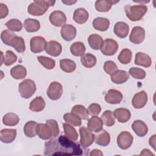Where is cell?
<instances>
[{
  "label": "cell",
  "mask_w": 156,
  "mask_h": 156,
  "mask_svg": "<svg viewBox=\"0 0 156 156\" xmlns=\"http://www.w3.org/2000/svg\"><path fill=\"white\" fill-rule=\"evenodd\" d=\"M82 153L80 144L65 135H62L45 143V155H81Z\"/></svg>",
  "instance_id": "6da1fadb"
},
{
  "label": "cell",
  "mask_w": 156,
  "mask_h": 156,
  "mask_svg": "<svg viewBox=\"0 0 156 156\" xmlns=\"http://www.w3.org/2000/svg\"><path fill=\"white\" fill-rule=\"evenodd\" d=\"M55 1H34L27 7V12L33 16H41L46 13L49 6H53Z\"/></svg>",
  "instance_id": "7a4b0ae2"
},
{
  "label": "cell",
  "mask_w": 156,
  "mask_h": 156,
  "mask_svg": "<svg viewBox=\"0 0 156 156\" xmlns=\"http://www.w3.org/2000/svg\"><path fill=\"white\" fill-rule=\"evenodd\" d=\"M124 11L127 17L132 21H138L142 19L147 11V7L143 4L124 6Z\"/></svg>",
  "instance_id": "3957f363"
},
{
  "label": "cell",
  "mask_w": 156,
  "mask_h": 156,
  "mask_svg": "<svg viewBox=\"0 0 156 156\" xmlns=\"http://www.w3.org/2000/svg\"><path fill=\"white\" fill-rule=\"evenodd\" d=\"M36 85L31 79H25L18 85V91L20 96L24 99H29L35 93L36 91Z\"/></svg>",
  "instance_id": "277c9868"
},
{
  "label": "cell",
  "mask_w": 156,
  "mask_h": 156,
  "mask_svg": "<svg viewBox=\"0 0 156 156\" xmlns=\"http://www.w3.org/2000/svg\"><path fill=\"white\" fill-rule=\"evenodd\" d=\"M80 136V144L83 148H87L90 146L94 140V135L88 129L85 127H80L79 129Z\"/></svg>",
  "instance_id": "5b68a950"
},
{
  "label": "cell",
  "mask_w": 156,
  "mask_h": 156,
  "mask_svg": "<svg viewBox=\"0 0 156 156\" xmlns=\"http://www.w3.org/2000/svg\"><path fill=\"white\" fill-rule=\"evenodd\" d=\"M118 43L112 38H107L103 41V43L101 48V52L108 56L113 55L118 51Z\"/></svg>",
  "instance_id": "8992f818"
},
{
  "label": "cell",
  "mask_w": 156,
  "mask_h": 156,
  "mask_svg": "<svg viewBox=\"0 0 156 156\" xmlns=\"http://www.w3.org/2000/svg\"><path fill=\"white\" fill-rule=\"evenodd\" d=\"M133 140V137L130 132L123 131L117 137V144L120 149L126 150L132 146Z\"/></svg>",
  "instance_id": "52a82bcc"
},
{
  "label": "cell",
  "mask_w": 156,
  "mask_h": 156,
  "mask_svg": "<svg viewBox=\"0 0 156 156\" xmlns=\"http://www.w3.org/2000/svg\"><path fill=\"white\" fill-rule=\"evenodd\" d=\"M47 42L46 40L41 36L32 37L30 41V51L33 53H39L45 50Z\"/></svg>",
  "instance_id": "ba28073f"
},
{
  "label": "cell",
  "mask_w": 156,
  "mask_h": 156,
  "mask_svg": "<svg viewBox=\"0 0 156 156\" xmlns=\"http://www.w3.org/2000/svg\"><path fill=\"white\" fill-rule=\"evenodd\" d=\"M47 96L53 101L60 98L63 93L62 85L58 82H52L47 90Z\"/></svg>",
  "instance_id": "9c48e42d"
},
{
  "label": "cell",
  "mask_w": 156,
  "mask_h": 156,
  "mask_svg": "<svg viewBox=\"0 0 156 156\" xmlns=\"http://www.w3.org/2000/svg\"><path fill=\"white\" fill-rule=\"evenodd\" d=\"M145 38V30L140 26L134 27L130 34L129 40L133 44H138L141 43Z\"/></svg>",
  "instance_id": "30bf717a"
},
{
  "label": "cell",
  "mask_w": 156,
  "mask_h": 156,
  "mask_svg": "<svg viewBox=\"0 0 156 156\" xmlns=\"http://www.w3.org/2000/svg\"><path fill=\"white\" fill-rule=\"evenodd\" d=\"M49 21L56 27H62L66 22V16L62 11L55 10L50 14Z\"/></svg>",
  "instance_id": "8fae6325"
},
{
  "label": "cell",
  "mask_w": 156,
  "mask_h": 156,
  "mask_svg": "<svg viewBox=\"0 0 156 156\" xmlns=\"http://www.w3.org/2000/svg\"><path fill=\"white\" fill-rule=\"evenodd\" d=\"M147 101V94L144 91L136 93L132 98V104L135 108H141L145 106Z\"/></svg>",
  "instance_id": "7c38bea8"
},
{
  "label": "cell",
  "mask_w": 156,
  "mask_h": 156,
  "mask_svg": "<svg viewBox=\"0 0 156 156\" xmlns=\"http://www.w3.org/2000/svg\"><path fill=\"white\" fill-rule=\"evenodd\" d=\"M62 37L67 41L73 40L77 34L76 29L71 24H65L62 27L60 31Z\"/></svg>",
  "instance_id": "4fadbf2b"
},
{
  "label": "cell",
  "mask_w": 156,
  "mask_h": 156,
  "mask_svg": "<svg viewBox=\"0 0 156 156\" xmlns=\"http://www.w3.org/2000/svg\"><path fill=\"white\" fill-rule=\"evenodd\" d=\"M122 99V93L115 89H110L105 96V101L110 104H119Z\"/></svg>",
  "instance_id": "5bb4252c"
},
{
  "label": "cell",
  "mask_w": 156,
  "mask_h": 156,
  "mask_svg": "<svg viewBox=\"0 0 156 156\" xmlns=\"http://www.w3.org/2000/svg\"><path fill=\"white\" fill-rule=\"evenodd\" d=\"M45 51L48 54L53 57H57L62 52V46L60 43L51 40L47 43Z\"/></svg>",
  "instance_id": "9a60e30c"
},
{
  "label": "cell",
  "mask_w": 156,
  "mask_h": 156,
  "mask_svg": "<svg viewBox=\"0 0 156 156\" xmlns=\"http://www.w3.org/2000/svg\"><path fill=\"white\" fill-rule=\"evenodd\" d=\"M16 136L15 129H4L0 132V140L4 143H12Z\"/></svg>",
  "instance_id": "2e32d148"
},
{
  "label": "cell",
  "mask_w": 156,
  "mask_h": 156,
  "mask_svg": "<svg viewBox=\"0 0 156 156\" xmlns=\"http://www.w3.org/2000/svg\"><path fill=\"white\" fill-rule=\"evenodd\" d=\"M37 132L38 137L41 140H46L52 137V130L46 123L38 124Z\"/></svg>",
  "instance_id": "e0dca14e"
},
{
  "label": "cell",
  "mask_w": 156,
  "mask_h": 156,
  "mask_svg": "<svg viewBox=\"0 0 156 156\" xmlns=\"http://www.w3.org/2000/svg\"><path fill=\"white\" fill-rule=\"evenodd\" d=\"M135 64L144 68H149L151 66L152 60L150 56L147 54L138 52L135 54Z\"/></svg>",
  "instance_id": "ac0fdd59"
},
{
  "label": "cell",
  "mask_w": 156,
  "mask_h": 156,
  "mask_svg": "<svg viewBox=\"0 0 156 156\" xmlns=\"http://www.w3.org/2000/svg\"><path fill=\"white\" fill-rule=\"evenodd\" d=\"M103 124L104 123L101 118L98 117L97 116H92L88 119L87 122V127L90 131L98 133L102 130Z\"/></svg>",
  "instance_id": "d6986e66"
},
{
  "label": "cell",
  "mask_w": 156,
  "mask_h": 156,
  "mask_svg": "<svg viewBox=\"0 0 156 156\" xmlns=\"http://www.w3.org/2000/svg\"><path fill=\"white\" fill-rule=\"evenodd\" d=\"M113 31L117 37L121 38H124L129 34V26L124 22L119 21L115 24Z\"/></svg>",
  "instance_id": "ffe728a7"
},
{
  "label": "cell",
  "mask_w": 156,
  "mask_h": 156,
  "mask_svg": "<svg viewBox=\"0 0 156 156\" xmlns=\"http://www.w3.org/2000/svg\"><path fill=\"white\" fill-rule=\"evenodd\" d=\"M132 129L136 135L140 137L144 136L148 132L147 125L141 120H135L132 124Z\"/></svg>",
  "instance_id": "44dd1931"
},
{
  "label": "cell",
  "mask_w": 156,
  "mask_h": 156,
  "mask_svg": "<svg viewBox=\"0 0 156 156\" xmlns=\"http://www.w3.org/2000/svg\"><path fill=\"white\" fill-rule=\"evenodd\" d=\"M111 80L116 84H121L126 82L129 78V74L124 70H116L110 75Z\"/></svg>",
  "instance_id": "7402d4cb"
},
{
  "label": "cell",
  "mask_w": 156,
  "mask_h": 156,
  "mask_svg": "<svg viewBox=\"0 0 156 156\" xmlns=\"http://www.w3.org/2000/svg\"><path fill=\"white\" fill-rule=\"evenodd\" d=\"M113 115L115 118L121 123H125L127 122L131 116L129 110L124 108H118L114 110Z\"/></svg>",
  "instance_id": "603a6c76"
},
{
  "label": "cell",
  "mask_w": 156,
  "mask_h": 156,
  "mask_svg": "<svg viewBox=\"0 0 156 156\" xmlns=\"http://www.w3.org/2000/svg\"><path fill=\"white\" fill-rule=\"evenodd\" d=\"M95 143L101 146H107L110 141V134L105 130H102L97 135H94Z\"/></svg>",
  "instance_id": "cb8c5ba5"
},
{
  "label": "cell",
  "mask_w": 156,
  "mask_h": 156,
  "mask_svg": "<svg viewBox=\"0 0 156 156\" xmlns=\"http://www.w3.org/2000/svg\"><path fill=\"white\" fill-rule=\"evenodd\" d=\"M118 1L114 0H99L95 2V8L100 12H107L109 11L112 6L118 2Z\"/></svg>",
  "instance_id": "d4e9b609"
},
{
  "label": "cell",
  "mask_w": 156,
  "mask_h": 156,
  "mask_svg": "<svg viewBox=\"0 0 156 156\" xmlns=\"http://www.w3.org/2000/svg\"><path fill=\"white\" fill-rule=\"evenodd\" d=\"M89 17L88 12L83 8H79L74 10L73 20L78 24H83L87 22Z\"/></svg>",
  "instance_id": "484cf974"
},
{
  "label": "cell",
  "mask_w": 156,
  "mask_h": 156,
  "mask_svg": "<svg viewBox=\"0 0 156 156\" xmlns=\"http://www.w3.org/2000/svg\"><path fill=\"white\" fill-rule=\"evenodd\" d=\"M110 26V21L107 18L103 17H97L93 21V27L98 30L106 31Z\"/></svg>",
  "instance_id": "4316f807"
},
{
  "label": "cell",
  "mask_w": 156,
  "mask_h": 156,
  "mask_svg": "<svg viewBox=\"0 0 156 156\" xmlns=\"http://www.w3.org/2000/svg\"><path fill=\"white\" fill-rule=\"evenodd\" d=\"M45 101L41 96H37L30 103L29 109L35 112L42 111L45 107Z\"/></svg>",
  "instance_id": "83f0119b"
},
{
  "label": "cell",
  "mask_w": 156,
  "mask_h": 156,
  "mask_svg": "<svg viewBox=\"0 0 156 156\" xmlns=\"http://www.w3.org/2000/svg\"><path fill=\"white\" fill-rule=\"evenodd\" d=\"M37 122L34 121H29L27 122L23 128V131L26 136L29 138H33L37 134Z\"/></svg>",
  "instance_id": "f1b7e54d"
},
{
  "label": "cell",
  "mask_w": 156,
  "mask_h": 156,
  "mask_svg": "<svg viewBox=\"0 0 156 156\" xmlns=\"http://www.w3.org/2000/svg\"><path fill=\"white\" fill-rule=\"evenodd\" d=\"M24 27L27 32H35L40 29V23L37 20L27 18L24 22Z\"/></svg>",
  "instance_id": "f546056e"
},
{
  "label": "cell",
  "mask_w": 156,
  "mask_h": 156,
  "mask_svg": "<svg viewBox=\"0 0 156 156\" xmlns=\"http://www.w3.org/2000/svg\"><path fill=\"white\" fill-rule=\"evenodd\" d=\"M10 75L15 79H23L27 75V70L24 66L18 65L11 69Z\"/></svg>",
  "instance_id": "4dcf8cb0"
},
{
  "label": "cell",
  "mask_w": 156,
  "mask_h": 156,
  "mask_svg": "<svg viewBox=\"0 0 156 156\" xmlns=\"http://www.w3.org/2000/svg\"><path fill=\"white\" fill-rule=\"evenodd\" d=\"M88 43L90 46L93 49L99 50L102 46V44L103 43V40L100 35L96 34H93L88 37Z\"/></svg>",
  "instance_id": "1f68e13d"
},
{
  "label": "cell",
  "mask_w": 156,
  "mask_h": 156,
  "mask_svg": "<svg viewBox=\"0 0 156 156\" xmlns=\"http://www.w3.org/2000/svg\"><path fill=\"white\" fill-rule=\"evenodd\" d=\"M80 61L82 65L83 66L88 68H93L96 65L97 60L94 55L90 53H87L81 56Z\"/></svg>",
  "instance_id": "d6a6232c"
},
{
  "label": "cell",
  "mask_w": 156,
  "mask_h": 156,
  "mask_svg": "<svg viewBox=\"0 0 156 156\" xmlns=\"http://www.w3.org/2000/svg\"><path fill=\"white\" fill-rule=\"evenodd\" d=\"M85 49L84 44L80 41L74 42L70 46V51L71 54L76 57L82 56L85 54Z\"/></svg>",
  "instance_id": "836d02e7"
},
{
  "label": "cell",
  "mask_w": 156,
  "mask_h": 156,
  "mask_svg": "<svg viewBox=\"0 0 156 156\" xmlns=\"http://www.w3.org/2000/svg\"><path fill=\"white\" fill-rule=\"evenodd\" d=\"M60 67L62 71L65 73H72L76 68L75 62L70 59L65 58L60 60Z\"/></svg>",
  "instance_id": "e575fe53"
},
{
  "label": "cell",
  "mask_w": 156,
  "mask_h": 156,
  "mask_svg": "<svg viewBox=\"0 0 156 156\" xmlns=\"http://www.w3.org/2000/svg\"><path fill=\"white\" fill-rule=\"evenodd\" d=\"M20 118L18 116L13 113H7L2 118V122L7 126H14L18 124Z\"/></svg>",
  "instance_id": "d590c367"
},
{
  "label": "cell",
  "mask_w": 156,
  "mask_h": 156,
  "mask_svg": "<svg viewBox=\"0 0 156 156\" xmlns=\"http://www.w3.org/2000/svg\"><path fill=\"white\" fill-rule=\"evenodd\" d=\"M13 47L18 52H23L26 49L25 42L24 39L19 36L16 35L12 40L10 46Z\"/></svg>",
  "instance_id": "8d00e7d4"
},
{
  "label": "cell",
  "mask_w": 156,
  "mask_h": 156,
  "mask_svg": "<svg viewBox=\"0 0 156 156\" xmlns=\"http://www.w3.org/2000/svg\"><path fill=\"white\" fill-rule=\"evenodd\" d=\"M71 113L77 115L81 119L87 120L88 113L87 109L82 105H76L71 109Z\"/></svg>",
  "instance_id": "74e56055"
},
{
  "label": "cell",
  "mask_w": 156,
  "mask_h": 156,
  "mask_svg": "<svg viewBox=\"0 0 156 156\" xmlns=\"http://www.w3.org/2000/svg\"><path fill=\"white\" fill-rule=\"evenodd\" d=\"M63 128L65 136L73 141H76L78 138V133L76 130L69 124L63 123Z\"/></svg>",
  "instance_id": "f35d334b"
},
{
  "label": "cell",
  "mask_w": 156,
  "mask_h": 156,
  "mask_svg": "<svg viewBox=\"0 0 156 156\" xmlns=\"http://www.w3.org/2000/svg\"><path fill=\"white\" fill-rule=\"evenodd\" d=\"M63 119L66 123L74 126H79L81 125V119L76 114L73 113H67L63 115Z\"/></svg>",
  "instance_id": "ab89813d"
},
{
  "label": "cell",
  "mask_w": 156,
  "mask_h": 156,
  "mask_svg": "<svg viewBox=\"0 0 156 156\" xmlns=\"http://www.w3.org/2000/svg\"><path fill=\"white\" fill-rule=\"evenodd\" d=\"M101 119L103 123L107 127H111L115 122V118L113 112L110 110H105L101 115Z\"/></svg>",
  "instance_id": "60d3db41"
},
{
  "label": "cell",
  "mask_w": 156,
  "mask_h": 156,
  "mask_svg": "<svg viewBox=\"0 0 156 156\" xmlns=\"http://www.w3.org/2000/svg\"><path fill=\"white\" fill-rule=\"evenodd\" d=\"M132 57V53L131 51L127 48H124L119 53L118 58L120 63L123 65H126L130 62Z\"/></svg>",
  "instance_id": "b9f144b4"
},
{
  "label": "cell",
  "mask_w": 156,
  "mask_h": 156,
  "mask_svg": "<svg viewBox=\"0 0 156 156\" xmlns=\"http://www.w3.org/2000/svg\"><path fill=\"white\" fill-rule=\"evenodd\" d=\"M37 60L40 63L47 69H52L55 67V62L51 58L45 56H38Z\"/></svg>",
  "instance_id": "7bdbcfd3"
},
{
  "label": "cell",
  "mask_w": 156,
  "mask_h": 156,
  "mask_svg": "<svg viewBox=\"0 0 156 156\" xmlns=\"http://www.w3.org/2000/svg\"><path fill=\"white\" fill-rule=\"evenodd\" d=\"M5 25L9 29V30L12 32H19L22 29L23 27L21 22L18 19H11L8 21Z\"/></svg>",
  "instance_id": "ee69618b"
},
{
  "label": "cell",
  "mask_w": 156,
  "mask_h": 156,
  "mask_svg": "<svg viewBox=\"0 0 156 156\" xmlns=\"http://www.w3.org/2000/svg\"><path fill=\"white\" fill-rule=\"evenodd\" d=\"M16 35L15 34H14L12 31L10 30H4L1 32V38L5 44L7 46H10V43L12 39Z\"/></svg>",
  "instance_id": "f6af8a7d"
},
{
  "label": "cell",
  "mask_w": 156,
  "mask_h": 156,
  "mask_svg": "<svg viewBox=\"0 0 156 156\" xmlns=\"http://www.w3.org/2000/svg\"><path fill=\"white\" fill-rule=\"evenodd\" d=\"M129 73L130 75L136 79H143L146 77V72L143 69L133 67L129 69Z\"/></svg>",
  "instance_id": "bcb514c9"
},
{
  "label": "cell",
  "mask_w": 156,
  "mask_h": 156,
  "mask_svg": "<svg viewBox=\"0 0 156 156\" xmlns=\"http://www.w3.org/2000/svg\"><path fill=\"white\" fill-rule=\"evenodd\" d=\"M17 60V56L12 51H7L4 55V64L5 66H10L16 62Z\"/></svg>",
  "instance_id": "7dc6e473"
},
{
  "label": "cell",
  "mask_w": 156,
  "mask_h": 156,
  "mask_svg": "<svg viewBox=\"0 0 156 156\" xmlns=\"http://www.w3.org/2000/svg\"><path fill=\"white\" fill-rule=\"evenodd\" d=\"M104 69L106 73L111 75L118 70V66L113 61L107 60L104 64Z\"/></svg>",
  "instance_id": "c3c4849f"
},
{
  "label": "cell",
  "mask_w": 156,
  "mask_h": 156,
  "mask_svg": "<svg viewBox=\"0 0 156 156\" xmlns=\"http://www.w3.org/2000/svg\"><path fill=\"white\" fill-rule=\"evenodd\" d=\"M46 123L51 127L52 132V137L56 138L60 132V130L58 128V126L57 122L54 119H48L46 121Z\"/></svg>",
  "instance_id": "681fc988"
},
{
  "label": "cell",
  "mask_w": 156,
  "mask_h": 156,
  "mask_svg": "<svg viewBox=\"0 0 156 156\" xmlns=\"http://www.w3.org/2000/svg\"><path fill=\"white\" fill-rule=\"evenodd\" d=\"M87 110L88 115H91V116H98L101 111V107L99 104L96 103H93L89 105Z\"/></svg>",
  "instance_id": "f907efd6"
},
{
  "label": "cell",
  "mask_w": 156,
  "mask_h": 156,
  "mask_svg": "<svg viewBox=\"0 0 156 156\" xmlns=\"http://www.w3.org/2000/svg\"><path fill=\"white\" fill-rule=\"evenodd\" d=\"M8 13L9 9L7 6L3 3H0V18L2 19L6 17Z\"/></svg>",
  "instance_id": "816d5d0a"
},
{
  "label": "cell",
  "mask_w": 156,
  "mask_h": 156,
  "mask_svg": "<svg viewBox=\"0 0 156 156\" xmlns=\"http://www.w3.org/2000/svg\"><path fill=\"white\" fill-rule=\"evenodd\" d=\"M155 137H156V135L154 134L149 138V143L150 146L152 147L154 150H155Z\"/></svg>",
  "instance_id": "f5cc1de1"
},
{
  "label": "cell",
  "mask_w": 156,
  "mask_h": 156,
  "mask_svg": "<svg viewBox=\"0 0 156 156\" xmlns=\"http://www.w3.org/2000/svg\"><path fill=\"white\" fill-rule=\"evenodd\" d=\"M90 155H100V156H102L103 155V154L102 152L99 150V149H94L93 150H92L90 154Z\"/></svg>",
  "instance_id": "db71d44e"
},
{
  "label": "cell",
  "mask_w": 156,
  "mask_h": 156,
  "mask_svg": "<svg viewBox=\"0 0 156 156\" xmlns=\"http://www.w3.org/2000/svg\"><path fill=\"white\" fill-rule=\"evenodd\" d=\"M140 155H154V154L151 152L149 149H144L141 152Z\"/></svg>",
  "instance_id": "11a10c76"
},
{
  "label": "cell",
  "mask_w": 156,
  "mask_h": 156,
  "mask_svg": "<svg viewBox=\"0 0 156 156\" xmlns=\"http://www.w3.org/2000/svg\"><path fill=\"white\" fill-rule=\"evenodd\" d=\"M62 2L66 4V5H71L74 3H76L77 1H62Z\"/></svg>",
  "instance_id": "9f6ffc18"
},
{
  "label": "cell",
  "mask_w": 156,
  "mask_h": 156,
  "mask_svg": "<svg viewBox=\"0 0 156 156\" xmlns=\"http://www.w3.org/2000/svg\"><path fill=\"white\" fill-rule=\"evenodd\" d=\"M1 65H2L4 63V57L3 55V53L2 51H1Z\"/></svg>",
  "instance_id": "6f0895ef"
}]
</instances>
